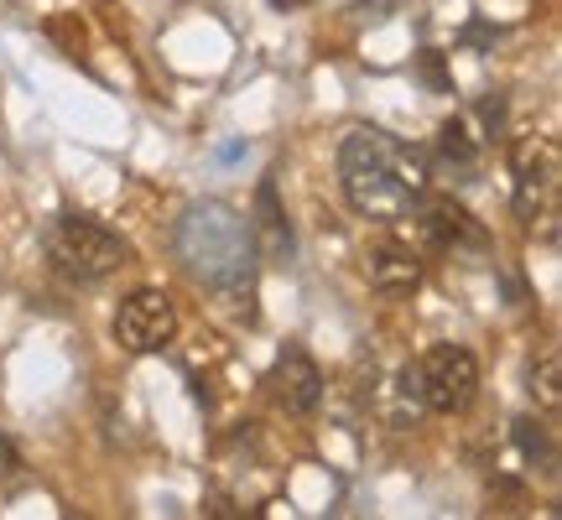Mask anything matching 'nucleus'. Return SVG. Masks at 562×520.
Returning a JSON list of instances; mask_svg holds the SVG:
<instances>
[{"mask_svg": "<svg viewBox=\"0 0 562 520\" xmlns=\"http://www.w3.org/2000/svg\"><path fill=\"white\" fill-rule=\"evenodd\" d=\"M261 385H266V396L277 400V411H286V417H307V411H318V400H323V370L297 343L281 349Z\"/></svg>", "mask_w": 562, "mask_h": 520, "instance_id": "6e6552de", "label": "nucleus"}, {"mask_svg": "<svg viewBox=\"0 0 562 520\" xmlns=\"http://www.w3.org/2000/svg\"><path fill=\"white\" fill-rule=\"evenodd\" d=\"M427 157L412 140L391 136L381 125H360L349 131L339 146V182L344 199L360 219L396 224L412 214V203L427 193Z\"/></svg>", "mask_w": 562, "mask_h": 520, "instance_id": "f257e3e1", "label": "nucleus"}, {"mask_svg": "<svg viewBox=\"0 0 562 520\" xmlns=\"http://www.w3.org/2000/svg\"><path fill=\"white\" fill-rule=\"evenodd\" d=\"M516 427V448L526 453V463H542V474H552V463H558V448H552V432H547L542 421H531V417H521V421H510Z\"/></svg>", "mask_w": 562, "mask_h": 520, "instance_id": "ddd939ff", "label": "nucleus"}, {"mask_svg": "<svg viewBox=\"0 0 562 520\" xmlns=\"http://www.w3.org/2000/svg\"><path fill=\"white\" fill-rule=\"evenodd\" d=\"M438 172L448 182H474L480 172V140L469 136L463 121H448L438 131Z\"/></svg>", "mask_w": 562, "mask_h": 520, "instance_id": "9b49d317", "label": "nucleus"}, {"mask_svg": "<svg viewBox=\"0 0 562 520\" xmlns=\"http://www.w3.org/2000/svg\"><path fill=\"white\" fill-rule=\"evenodd\" d=\"M250 235H256L261 260H271V265L292 260V229H286V214H281L277 182L271 178H261V188H256V224H250Z\"/></svg>", "mask_w": 562, "mask_h": 520, "instance_id": "9d476101", "label": "nucleus"}, {"mask_svg": "<svg viewBox=\"0 0 562 520\" xmlns=\"http://www.w3.org/2000/svg\"><path fill=\"white\" fill-rule=\"evenodd\" d=\"M402 391L417 396L422 406L438 411V417H459V411H469L474 396H480V360H474L463 343H438V349H427L417 364L402 370Z\"/></svg>", "mask_w": 562, "mask_h": 520, "instance_id": "20e7f679", "label": "nucleus"}, {"mask_svg": "<svg viewBox=\"0 0 562 520\" xmlns=\"http://www.w3.org/2000/svg\"><path fill=\"white\" fill-rule=\"evenodd\" d=\"M47 37L58 42L68 58H83V47H89V32H83V21L74 16V11H63V16L47 21Z\"/></svg>", "mask_w": 562, "mask_h": 520, "instance_id": "4468645a", "label": "nucleus"}, {"mask_svg": "<svg viewBox=\"0 0 562 520\" xmlns=\"http://www.w3.org/2000/svg\"><path fill=\"white\" fill-rule=\"evenodd\" d=\"M531 396H537V406L552 411V417L562 411V360H558V349H542V360L531 364Z\"/></svg>", "mask_w": 562, "mask_h": 520, "instance_id": "f8f14e48", "label": "nucleus"}, {"mask_svg": "<svg viewBox=\"0 0 562 520\" xmlns=\"http://www.w3.org/2000/svg\"><path fill=\"white\" fill-rule=\"evenodd\" d=\"M42 250L58 276L79 281V286H94V281L115 276L121 265H131V240L89 214H58L42 229Z\"/></svg>", "mask_w": 562, "mask_h": 520, "instance_id": "7ed1b4c3", "label": "nucleus"}, {"mask_svg": "<svg viewBox=\"0 0 562 520\" xmlns=\"http://www.w3.org/2000/svg\"><path fill=\"white\" fill-rule=\"evenodd\" d=\"M412 229H417V245L422 250H438V256H484L490 250V235H484V224L453 199H427L422 193L412 203Z\"/></svg>", "mask_w": 562, "mask_h": 520, "instance_id": "0eeeda50", "label": "nucleus"}, {"mask_svg": "<svg viewBox=\"0 0 562 520\" xmlns=\"http://www.w3.org/2000/svg\"><path fill=\"white\" fill-rule=\"evenodd\" d=\"M510 178H516V219L537 229L542 219V240H558V193H562V161L558 146L547 136H521L510 146Z\"/></svg>", "mask_w": 562, "mask_h": 520, "instance_id": "39448f33", "label": "nucleus"}, {"mask_svg": "<svg viewBox=\"0 0 562 520\" xmlns=\"http://www.w3.org/2000/svg\"><path fill=\"white\" fill-rule=\"evenodd\" d=\"M364 276H370L375 292H391V297L417 292L422 286V250L417 245H402V240H381L370 256H364Z\"/></svg>", "mask_w": 562, "mask_h": 520, "instance_id": "1a4fd4ad", "label": "nucleus"}, {"mask_svg": "<svg viewBox=\"0 0 562 520\" xmlns=\"http://www.w3.org/2000/svg\"><path fill=\"white\" fill-rule=\"evenodd\" d=\"M94 5H100V11H110V5H115V0H94Z\"/></svg>", "mask_w": 562, "mask_h": 520, "instance_id": "dca6fc26", "label": "nucleus"}, {"mask_svg": "<svg viewBox=\"0 0 562 520\" xmlns=\"http://www.w3.org/2000/svg\"><path fill=\"white\" fill-rule=\"evenodd\" d=\"M21 479V453L11 448V438H0V495Z\"/></svg>", "mask_w": 562, "mask_h": 520, "instance_id": "2eb2a0df", "label": "nucleus"}, {"mask_svg": "<svg viewBox=\"0 0 562 520\" xmlns=\"http://www.w3.org/2000/svg\"><path fill=\"white\" fill-rule=\"evenodd\" d=\"M178 339V302L161 286H140L115 307V343L131 354H161Z\"/></svg>", "mask_w": 562, "mask_h": 520, "instance_id": "423d86ee", "label": "nucleus"}, {"mask_svg": "<svg viewBox=\"0 0 562 520\" xmlns=\"http://www.w3.org/2000/svg\"><path fill=\"white\" fill-rule=\"evenodd\" d=\"M178 260L188 265V276L209 286L214 297L240 302L250 307L256 297V235H250V219H240L229 203H188L178 219Z\"/></svg>", "mask_w": 562, "mask_h": 520, "instance_id": "f03ea898", "label": "nucleus"}]
</instances>
